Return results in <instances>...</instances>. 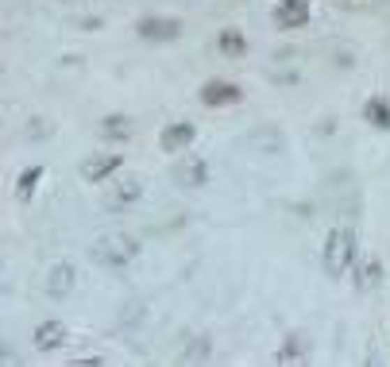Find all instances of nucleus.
I'll use <instances>...</instances> for the list:
<instances>
[{
    "label": "nucleus",
    "mask_w": 390,
    "mask_h": 367,
    "mask_svg": "<svg viewBox=\"0 0 390 367\" xmlns=\"http://www.w3.org/2000/svg\"><path fill=\"white\" fill-rule=\"evenodd\" d=\"M352 259H356V232H352L348 225L332 228L329 240H324V271H329V278H344V275H348Z\"/></svg>",
    "instance_id": "f257e3e1"
},
{
    "label": "nucleus",
    "mask_w": 390,
    "mask_h": 367,
    "mask_svg": "<svg viewBox=\"0 0 390 367\" xmlns=\"http://www.w3.org/2000/svg\"><path fill=\"white\" fill-rule=\"evenodd\" d=\"M140 255V240L128 232H112V236H100L97 244H93V259L97 263H105V267H124V263H132V259Z\"/></svg>",
    "instance_id": "f03ea898"
},
{
    "label": "nucleus",
    "mask_w": 390,
    "mask_h": 367,
    "mask_svg": "<svg viewBox=\"0 0 390 367\" xmlns=\"http://www.w3.org/2000/svg\"><path fill=\"white\" fill-rule=\"evenodd\" d=\"M274 24L283 31H294V27L309 24V0H283L274 4Z\"/></svg>",
    "instance_id": "7ed1b4c3"
},
{
    "label": "nucleus",
    "mask_w": 390,
    "mask_h": 367,
    "mask_svg": "<svg viewBox=\"0 0 390 367\" xmlns=\"http://www.w3.org/2000/svg\"><path fill=\"white\" fill-rule=\"evenodd\" d=\"M120 163H124L120 155H93V159H85V163H82V178L97 186V182H105V178L117 174Z\"/></svg>",
    "instance_id": "20e7f679"
},
{
    "label": "nucleus",
    "mask_w": 390,
    "mask_h": 367,
    "mask_svg": "<svg viewBox=\"0 0 390 367\" xmlns=\"http://www.w3.org/2000/svg\"><path fill=\"white\" fill-rule=\"evenodd\" d=\"M140 35L151 43H170L182 35V24L178 20H166V16H155V20H140Z\"/></svg>",
    "instance_id": "39448f33"
},
{
    "label": "nucleus",
    "mask_w": 390,
    "mask_h": 367,
    "mask_svg": "<svg viewBox=\"0 0 390 367\" xmlns=\"http://www.w3.org/2000/svg\"><path fill=\"white\" fill-rule=\"evenodd\" d=\"M240 97H243L240 85H232V82H205V89H201V100L213 105V109H220V105H236Z\"/></svg>",
    "instance_id": "423d86ee"
},
{
    "label": "nucleus",
    "mask_w": 390,
    "mask_h": 367,
    "mask_svg": "<svg viewBox=\"0 0 390 367\" xmlns=\"http://www.w3.org/2000/svg\"><path fill=\"white\" fill-rule=\"evenodd\" d=\"M209 178V167H205V159H182L174 167V182L182 186V190H197L201 182Z\"/></svg>",
    "instance_id": "0eeeda50"
},
{
    "label": "nucleus",
    "mask_w": 390,
    "mask_h": 367,
    "mask_svg": "<svg viewBox=\"0 0 390 367\" xmlns=\"http://www.w3.org/2000/svg\"><path fill=\"white\" fill-rule=\"evenodd\" d=\"M66 344V325L62 321H43L39 329H35V348L39 352H54Z\"/></svg>",
    "instance_id": "6e6552de"
},
{
    "label": "nucleus",
    "mask_w": 390,
    "mask_h": 367,
    "mask_svg": "<svg viewBox=\"0 0 390 367\" xmlns=\"http://www.w3.org/2000/svg\"><path fill=\"white\" fill-rule=\"evenodd\" d=\"M193 140H197V128L193 124H170V128H163V135H158L163 151H182V147H190Z\"/></svg>",
    "instance_id": "1a4fd4ad"
},
{
    "label": "nucleus",
    "mask_w": 390,
    "mask_h": 367,
    "mask_svg": "<svg viewBox=\"0 0 390 367\" xmlns=\"http://www.w3.org/2000/svg\"><path fill=\"white\" fill-rule=\"evenodd\" d=\"M363 117H367V124H371V128L390 132V105H387V97H371V100H367Z\"/></svg>",
    "instance_id": "9d476101"
},
{
    "label": "nucleus",
    "mask_w": 390,
    "mask_h": 367,
    "mask_svg": "<svg viewBox=\"0 0 390 367\" xmlns=\"http://www.w3.org/2000/svg\"><path fill=\"white\" fill-rule=\"evenodd\" d=\"M47 290L54 294V298H66V294L74 290V267H70V263H59V267L50 271V283H47Z\"/></svg>",
    "instance_id": "9b49d317"
},
{
    "label": "nucleus",
    "mask_w": 390,
    "mask_h": 367,
    "mask_svg": "<svg viewBox=\"0 0 390 367\" xmlns=\"http://www.w3.org/2000/svg\"><path fill=\"white\" fill-rule=\"evenodd\" d=\"M100 135H108V140H132V120H128L124 112L105 117L100 120Z\"/></svg>",
    "instance_id": "f8f14e48"
},
{
    "label": "nucleus",
    "mask_w": 390,
    "mask_h": 367,
    "mask_svg": "<svg viewBox=\"0 0 390 367\" xmlns=\"http://www.w3.org/2000/svg\"><path fill=\"white\" fill-rule=\"evenodd\" d=\"M39 178H43V167H27L24 174L16 178V197H20V201H31V193H35V186H39Z\"/></svg>",
    "instance_id": "ddd939ff"
},
{
    "label": "nucleus",
    "mask_w": 390,
    "mask_h": 367,
    "mask_svg": "<svg viewBox=\"0 0 390 367\" xmlns=\"http://www.w3.org/2000/svg\"><path fill=\"white\" fill-rule=\"evenodd\" d=\"M220 50H225L228 59H240L243 50H248V39L240 31H220Z\"/></svg>",
    "instance_id": "4468645a"
},
{
    "label": "nucleus",
    "mask_w": 390,
    "mask_h": 367,
    "mask_svg": "<svg viewBox=\"0 0 390 367\" xmlns=\"http://www.w3.org/2000/svg\"><path fill=\"white\" fill-rule=\"evenodd\" d=\"M140 193H143V190H140V178H128L124 186H117V197H108V205L120 209V205H128V201H135Z\"/></svg>",
    "instance_id": "2eb2a0df"
},
{
    "label": "nucleus",
    "mask_w": 390,
    "mask_h": 367,
    "mask_svg": "<svg viewBox=\"0 0 390 367\" xmlns=\"http://www.w3.org/2000/svg\"><path fill=\"white\" fill-rule=\"evenodd\" d=\"M201 356H209V340H201V336H197V340H193V348L186 352V359H201Z\"/></svg>",
    "instance_id": "dca6fc26"
},
{
    "label": "nucleus",
    "mask_w": 390,
    "mask_h": 367,
    "mask_svg": "<svg viewBox=\"0 0 390 367\" xmlns=\"http://www.w3.org/2000/svg\"><path fill=\"white\" fill-rule=\"evenodd\" d=\"M62 4H70V0H62Z\"/></svg>",
    "instance_id": "f3484780"
}]
</instances>
